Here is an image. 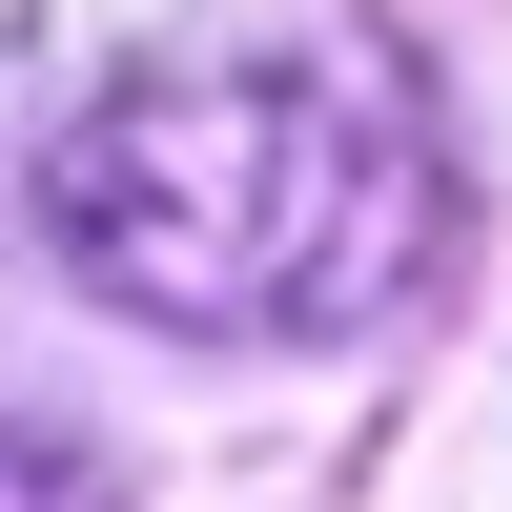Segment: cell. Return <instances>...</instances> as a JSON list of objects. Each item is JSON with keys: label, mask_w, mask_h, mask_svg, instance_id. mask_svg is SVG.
I'll return each mask as SVG.
<instances>
[{"label": "cell", "mask_w": 512, "mask_h": 512, "mask_svg": "<svg viewBox=\"0 0 512 512\" xmlns=\"http://www.w3.org/2000/svg\"><path fill=\"white\" fill-rule=\"evenodd\" d=\"M0 512H103V472H82L41 410H0Z\"/></svg>", "instance_id": "2"}, {"label": "cell", "mask_w": 512, "mask_h": 512, "mask_svg": "<svg viewBox=\"0 0 512 512\" xmlns=\"http://www.w3.org/2000/svg\"><path fill=\"white\" fill-rule=\"evenodd\" d=\"M21 226L144 328H369L431 287V123L369 62H144L41 123Z\"/></svg>", "instance_id": "1"}]
</instances>
